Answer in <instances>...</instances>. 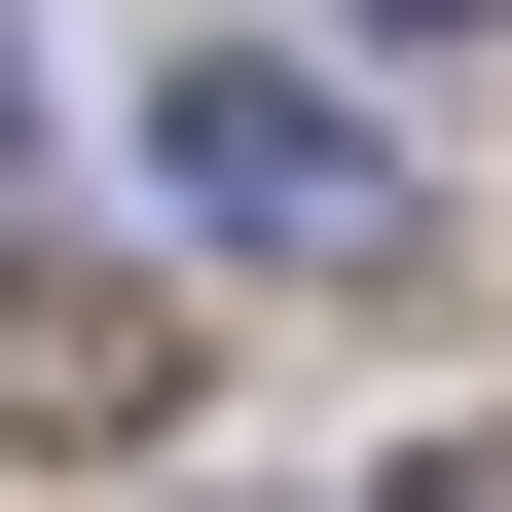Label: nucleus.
Returning a JSON list of instances; mask_svg holds the SVG:
<instances>
[{
	"label": "nucleus",
	"mask_w": 512,
	"mask_h": 512,
	"mask_svg": "<svg viewBox=\"0 0 512 512\" xmlns=\"http://www.w3.org/2000/svg\"><path fill=\"white\" fill-rule=\"evenodd\" d=\"M147 183H183V256H293V293H366V256H403V147H366L330 74H183Z\"/></svg>",
	"instance_id": "nucleus-1"
},
{
	"label": "nucleus",
	"mask_w": 512,
	"mask_h": 512,
	"mask_svg": "<svg viewBox=\"0 0 512 512\" xmlns=\"http://www.w3.org/2000/svg\"><path fill=\"white\" fill-rule=\"evenodd\" d=\"M0 439H37V476H147V439H183V293L0 256Z\"/></svg>",
	"instance_id": "nucleus-2"
},
{
	"label": "nucleus",
	"mask_w": 512,
	"mask_h": 512,
	"mask_svg": "<svg viewBox=\"0 0 512 512\" xmlns=\"http://www.w3.org/2000/svg\"><path fill=\"white\" fill-rule=\"evenodd\" d=\"M403 512H512V439H439V476H403Z\"/></svg>",
	"instance_id": "nucleus-3"
},
{
	"label": "nucleus",
	"mask_w": 512,
	"mask_h": 512,
	"mask_svg": "<svg viewBox=\"0 0 512 512\" xmlns=\"http://www.w3.org/2000/svg\"><path fill=\"white\" fill-rule=\"evenodd\" d=\"M0 147H37V37H0Z\"/></svg>",
	"instance_id": "nucleus-4"
},
{
	"label": "nucleus",
	"mask_w": 512,
	"mask_h": 512,
	"mask_svg": "<svg viewBox=\"0 0 512 512\" xmlns=\"http://www.w3.org/2000/svg\"><path fill=\"white\" fill-rule=\"evenodd\" d=\"M366 37H476V0H366Z\"/></svg>",
	"instance_id": "nucleus-5"
}]
</instances>
